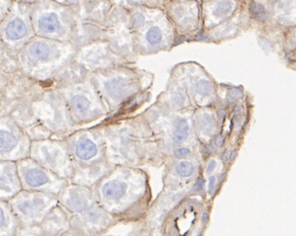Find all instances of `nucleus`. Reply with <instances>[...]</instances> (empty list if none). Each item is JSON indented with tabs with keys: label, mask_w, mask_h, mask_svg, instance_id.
<instances>
[{
	"label": "nucleus",
	"mask_w": 296,
	"mask_h": 236,
	"mask_svg": "<svg viewBox=\"0 0 296 236\" xmlns=\"http://www.w3.org/2000/svg\"><path fill=\"white\" fill-rule=\"evenodd\" d=\"M16 145V138L7 131H1L0 133V150L2 153L9 152Z\"/></svg>",
	"instance_id": "16"
},
{
	"label": "nucleus",
	"mask_w": 296,
	"mask_h": 236,
	"mask_svg": "<svg viewBox=\"0 0 296 236\" xmlns=\"http://www.w3.org/2000/svg\"><path fill=\"white\" fill-rule=\"evenodd\" d=\"M164 6L178 37L196 39L202 32L201 2L199 0H167Z\"/></svg>",
	"instance_id": "1"
},
{
	"label": "nucleus",
	"mask_w": 296,
	"mask_h": 236,
	"mask_svg": "<svg viewBox=\"0 0 296 236\" xmlns=\"http://www.w3.org/2000/svg\"><path fill=\"white\" fill-rule=\"evenodd\" d=\"M214 183H215V177L214 176H211L209 178V185H208V188H209V192H211L213 190V186H214Z\"/></svg>",
	"instance_id": "24"
},
{
	"label": "nucleus",
	"mask_w": 296,
	"mask_h": 236,
	"mask_svg": "<svg viewBox=\"0 0 296 236\" xmlns=\"http://www.w3.org/2000/svg\"><path fill=\"white\" fill-rule=\"evenodd\" d=\"M197 128L199 132L205 136H212L216 129L215 117L207 112H203L197 117Z\"/></svg>",
	"instance_id": "7"
},
{
	"label": "nucleus",
	"mask_w": 296,
	"mask_h": 236,
	"mask_svg": "<svg viewBox=\"0 0 296 236\" xmlns=\"http://www.w3.org/2000/svg\"><path fill=\"white\" fill-rule=\"evenodd\" d=\"M249 29H251V19L248 9L245 5L235 15L223 23L209 30L202 31L196 37V39L218 43L234 39Z\"/></svg>",
	"instance_id": "2"
},
{
	"label": "nucleus",
	"mask_w": 296,
	"mask_h": 236,
	"mask_svg": "<svg viewBox=\"0 0 296 236\" xmlns=\"http://www.w3.org/2000/svg\"><path fill=\"white\" fill-rule=\"evenodd\" d=\"M18 208H19V210H20V211H22L24 214H28V213H30V212H31V210L33 209V207H32L31 203H30V202H22L21 204H19Z\"/></svg>",
	"instance_id": "20"
},
{
	"label": "nucleus",
	"mask_w": 296,
	"mask_h": 236,
	"mask_svg": "<svg viewBox=\"0 0 296 236\" xmlns=\"http://www.w3.org/2000/svg\"><path fill=\"white\" fill-rule=\"evenodd\" d=\"M176 172L182 177L191 176L194 172V167L191 163L183 161L177 164L176 166Z\"/></svg>",
	"instance_id": "18"
},
{
	"label": "nucleus",
	"mask_w": 296,
	"mask_h": 236,
	"mask_svg": "<svg viewBox=\"0 0 296 236\" xmlns=\"http://www.w3.org/2000/svg\"><path fill=\"white\" fill-rule=\"evenodd\" d=\"M27 34V27L20 18H13L5 27V35L9 40L16 41L22 39Z\"/></svg>",
	"instance_id": "8"
},
{
	"label": "nucleus",
	"mask_w": 296,
	"mask_h": 236,
	"mask_svg": "<svg viewBox=\"0 0 296 236\" xmlns=\"http://www.w3.org/2000/svg\"><path fill=\"white\" fill-rule=\"evenodd\" d=\"M236 156H237V152H236V150H233V151L230 153L229 157H228L229 161H230V162H232V161H233V160L236 158Z\"/></svg>",
	"instance_id": "25"
},
{
	"label": "nucleus",
	"mask_w": 296,
	"mask_h": 236,
	"mask_svg": "<svg viewBox=\"0 0 296 236\" xmlns=\"http://www.w3.org/2000/svg\"><path fill=\"white\" fill-rule=\"evenodd\" d=\"M25 180L28 185H30L32 187H38V186H41L44 183H46L48 181V178H47V175L43 171H41L36 169H32L26 172Z\"/></svg>",
	"instance_id": "13"
},
{
	"label": "nucleus",
	"mask_w": 296,
	"mask_h": 236,
	"mask_svg": "<svg viewBox=\"0 0 296 236\" xmlns=\"http://www.w3.org/2000/svg\"><path fill=\"white\" fill-rule=\"evenodd\" d=\"M181 1H184V0H181Z\"/></svg>",
	"instance_id": "30"
},
{
	"label": "nucleus",
	"mask_w": 296,
	"mask_h": 236,
	"mask_svg": "<svg viewBox=\"0 0 296 236\" xmlns=\"http://www.w3.org/2000/svg\"><path fill=\"white\" fill-rule=\"evenodd\" d=\"M126 90H127V83L124 79L111 80L107 85V91L114 97H120Z\"/></svg>",
	"instance_id": "15"
},
{
	"label": "nucleus",
	"mask_w": 296,
	"mask_h": 236,
	"mask_svg": "<svg viewBox=\"0 0 296 236\" xmlns=\"http://www.w3.org/2000/svg\"><path fill=\"white\" fill-rule=\"evenodd\" d=\"M37 27L38 30L42 33L51 34L60 30L61 23L59 17L55 13L48 12V13L42 14L38 18Z\"/></svg>",
	"instance_id": "6"
},
{
	"label": "nucleus",
	"mask_w": 296,
	"mask_h": 236,
	"mask_svg": "<svg viewBox=\"0 0 296 236\" xmlns=\"http://www.w3.org/2000/svg\"><path fill=\"white\" fill-rule=\"evenodd\" d=\"M190 154V150L188 148H178L174 151V155L177 158H182V157H186Z\"/></svg>",
	"instance_id": "21"
},
{
	"label": "nucleus",
	"mask_w": 296,
	"mask_h": 236,
	"mask_svg": "<svg viewBox=\"0 0 296 236\" xmlns=\"http://www.w3.org/2000/svg\"><path fill=\"white\" fill-rule=\"evenodd\" d=\"M49 46L42 41L34 42L29 48V55L34 61L45 62L50 58Z\"/></svg>",
	"instance_id": "9"
},
{
	"label": "nucleus",
	"mask_w": 296,
	"mask_h": 236,
	"mask_svg": "<svg viewBox=\"0 0 296 236\" xmlns=\"http://www.w3.org/2000/svg\"><path fill=\"white\" fill-rule=\"evenodd\" d=\"M159 1H161V2H163V4H165V2L167 1V0H159Z\"/></svg>",
	"instance_id": "29"
},
{
	"label": "nucleus",
	"mask_w": 296,
	"mask_h": 236,
	"mask_svg": "<svg viewBox=\"0 0 296 236\" xmlns=\"http://www.w3.org/2000/svg\"><path fill=\"white\" fill-rule=\"evenodd\" d=\"M215 167H216V162H215V161H211V162L208 164V166H207V169H206L207 173L212 172L213 169H215Z\"/></svg>",
	"instance_id": "23"
},
{
	"label": "nucleus",
	"mask_w": 296,
	"mask_h": 236,
	"mask_svg": "<svg viewBox=\"0 0 296 236\" xmlns=\"http://www.w3.org/2000/svg\"><path fill=\"white\" fill-rule=\"evenodd\" d=\"M247 0H211L201 3L202 31L213 28L235 15Z\"/></svg>",
	"instance_id": "3"
},
{
	"label": "nucleus",
	"mask_w": 296,
	"mask_h": 236,
	"mask_svg": "<svg viewBox=\"0 0 296 236\" xmlns=\"http://www.w3.org/2000/svg\"><path fill=\"white\" fill-rule=\"evenodd\" d=\"M171 101L175 107L182 108L185 106V104L187 102L186 94L184 93V91L182 89H177L172 93Z\"/></svg>",
	"instance_id": "19"
},
{
	"label": "nucleus",
	"mask_w": 296,
	"mask_h": 236,
	"mask_svg": "<svg viewBox=\"0 0 296 236\" xmlns=\"http://www.w3.org/2000/svg\"><path fill=\"white\" fill-rule=\"evenodd\" d=\"M190 131L189 122L185 118H179L174 124L172 138L175 144H181L188 137Z\"/></svg>",
	"instance_id": "10"
},
{
	"label": "nucleus",
	"mask_w": 296,
	"mask_h": 236,
	"mask_svg": "<svg viewBox=\"0 0 296 236\" xmlns=\"http://www.w3.org/2000/svg\"><path fill=\"white\" fill-rule=\"evenodd\" d=\"M3 211L1 210V225H3Z\"/></svg>",
	"instance_id": "26"
},
{
	"label": "nucleus",
	"mask_w": 296,
	"mask_h": 236,
	"mask_svg": "<svg viewBox=\"0 0 296 236\" xmlns=\"http://www.w3.org/2000/svg\"><path fill=\"white\" fill-rule=\"evenodd\" d=\"M207 220V213H204V215H203V221L205 222Z\"/></svg>",
	"instance_id": "27"
},
{
	"label": "nucleus",
	"mask_w": 296,
	"mask_h": 236,
	"mask_svg": "<svg viewBox=\"0 0 296 236\" xmlns=\"http://www.w3.org/2000/svg\"><path fill=\"white\" fill-rule=\"evenodd\" d=\"M223 141H224V138L221 135H217L214 136V139H213V146L215 148H220L222 145H223Z\"/></svg>",
	"instance_id": "22"
},
{
	"label": "nucleus",
	"mask_w": 296,
	"mask_h": 236,
	"mask_svg": "<svg viewBox=\"0 0 296 236\" xmlns=\"http://www.w3.org/2000/svg\"><path fill=\"white\" fill-rule=\"evenodd\" d=\"M102 193L105 198L110 200H116L123 196L124 186L117 181H111L104 184Z\"/></svg>",
	"instance_id": "14"
},
{
	"label": "nucleus",
	"mask_w": 296,
	"mask_h": 236,
	"mask_svg": "<svg viewBox=\"0 0 296 236\" xmlns=\"http://www.w3.org/2000/svg\"><path fill=\"white\" fill-rule=\"evenodd\" d=\"M182 71L186 74L185 80L194 96L204 99L213 95L214 83L201 66L196 63H188L182 66Z\"/></svg>",
	"instance_id": "4"
},
{
	"label": "nucleus",
	"mask_w": 296,
	"mask_h": 236,
	"mask_svg": "<svg viewBox=\"0 0 296 236\" xmlns=\"http://www.w3.org/2000/svg\"><path fill=\"white\" fill-rule=\"evenodd\" d=\"M96 145L89 138H84L80 140L76 148V154L82 160H89L93 158L96 155Z\"/></svg>",
	"instance_id": "11"
},
{
	"label": "nucleus",
	"mask_w": 296,
	"mask_h": 236,
	"mask_svg": "<svg viewBox=\"0 0 296 236\" xmlns=\"http://www.w3.org/2000/svg\"><path fill=\"white\" fill-rule=\"evenodd\" d=\"M199 1L201 2V3H203V2H207V1H211V0H199Z\"/></svg>",
	"instance_id": "28"
},
{
	"label": "nucleus",
	"mask_w": 296,
	"mask_h": 236,
	"mask_svg": "<svg viewBox=\"0 0 296 236\" xmlns=\"http://www.w3.org/2000/svg\"><path fill=\"white\" fill-rule=\"evenodd\" d=\"M145 40L152 47L162 45L165 40L164 30L158 25H152L145 34Z\"/></svg>",
	"instance_id": "12"
},
{
	"label": "nucleus",
	"mask_w": 296,
	"mask_h": 236,
	"mask_svg": "<svg viewBox=\"0 0 296 236\" xmlns=\"http://www.w3.org/2000/svg\"><path fill=\"white\" fill-rule=\"evenodd\" d=\"M275 26L286 29L296 25V0H263Z\"/></svg>",
	"instance_id": "5"
},
{
	"label": "nucleus",
	"mask_w": 296,
	"mask_h": 236,
	"mask_svg": "<svg viewBox=\"0 0 296 236\" xmlns=\"http://www.w3.org/2000/svg\"><path fill=\"white\" fill-rule=\"evenodd\" d=\"M89 101L81 95H76L71 100V106L73 110L77 113H84L89 108Z\"/></svg>",
	"instance_id": "17"
}]
</instances>
